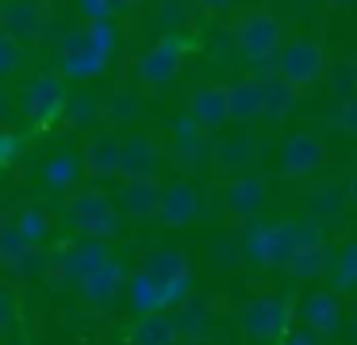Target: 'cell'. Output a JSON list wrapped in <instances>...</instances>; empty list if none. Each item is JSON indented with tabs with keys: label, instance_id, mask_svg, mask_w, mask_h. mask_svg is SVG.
<instances>
[{
	"label": "cell",
	"instance_id": "obj_18",
	"mask_svg": "<svg viewBox=\"0 0 357 345\" xmlns=\"http://www.w3.org/2000/svg\"><path fill=\"white\" fill-rule=\"evenodd\" d=\"M284 303L280 299H261V303H254L246 314H242V322H246V330L250 334H257V337H273V334H280V326H284Z\"/></svg>",
	"mask_w": 357,
	"mask_h": 345
},
{
	"label": "cell",
	"instance_id": "obj_5",
	"mask_svg": "<svg viewBox=\"0 0 357 345\" xmlns=\"http://www.w3.org/2000/svg\"><path fill=\"white\" fill-rule=\"evenodd\" d=\"M70 96H66V81L62 73H39L24 92H20V107L31 123H50L54 115L66 112Z\"/></svg>",
	"mask_w": 357,
	"mask_h": 345
},
{
	"label": "cell",
	"instance_id": "obj_17",
	"mask_svg": "<svg viewBox=\"0 0 357 345\" xmlns=\"http://www.w3.org/2000/svg\"><path fill=\"white\" fill-rule=\"evenodd\" d=\"M265 81V119H288L296 112V100H300V89L292 81H284L280 73H269L261 77Z\"/></svg>",
	"mask_w": 357,
	"mask_h": 345
},
{
	"label": "cell",
	"instance_id": "obj_14",
	"mask_svg": "<svg viewBox=\"0 0 357 345\" xmlns=\"http://www.w3.org/2000/svg\"><path fill=\"white\" fill-rule=\"evenodd\" d=\"M257 150L261 146L254 142L250 135H234V138H223V142H215V150H211V161H215L219 173H246V165H254L257 161Z\"/></svg>",
	"mask_w": 357,
	"mask_h": 345
},
{
	"label": "cell",
	"instance_id": "obj_35",
	"mask_svg": "<svg viewBox=\"0 0 357 345\" xmlns=\"http://www.w3.org/2000/svg\"><path fill=\"white\" fill-rule=\"evenodd\" d=\"M334 8H346V4H354V0H331Z\"/></svg>",
	"mask_w": 357,
	"mask_h": 345
},
{
	"label": "cell",
	"instance_id": "obj_3",
	"mask_svg": "<svg viewBox=\"0 0 357 345\" xmlns=\"http://www.w3.org/2000/svg\"><path fill=\"white\" fill-rule=\"evenodd\" d=\"M66 215H70V222L81 230V234L89 238H112L116 234V207L108 204V196L96 188H81L70 196V204H66Z\"/></svg>",
	"mask_w": 357,
	"mask_h": 345
},
{
	"label": "cell",
	"instance_id": "obj_11",
	"mask_svg": "<svg viewBox=\"0 0 357 345\" xmlns=\"http://www.w3.org/2000/svg\"><path fill=\"white\" fill-rule=\"evenodd\" d=\"M227 96H231V123L265 119V81L261 77H242V81L227 84Z\"/></svg>",
	"mask_w": 357,
	"mask_h": 345
},
{
	"label": "cell",
	"instance_id": "obj_23",
	"mask_svg": "<svg viewBox=\"0 0 357 345\" xmlns=\"http://www.w3.org/2000/svg\"><path fill=\"white\" fill-rule=\"evenodd\" d=\"M62 115L70 119V127H93V123L104 115V107L96 104L89 92H77V96H70V104H66Z\"/></svg>",
	"mask_w": 357,
	"mask_h": 345
},
{
	"label": "cell",
	"instance_id": "obj_19",
	"mask_svg": "<svg viewBox=\"0 0 357 345\" xmlns=\"http://www.w3.org/2000/svg\"><path fill=\"white\" fill-rule=\"evenodd\" d=\"M261 204H265V188H261L257 176H234V181L227 184V207H231L234 215H254Z\"/></svg>",
	"mask_w": 357,
	"mask_h": 345
},
{
	"label": "cell",
	"instance_id": "obj_15",
	"mask_svg": "<svg viewBox=\"0 0 357 345\" xmlns=\"http://www.w3.org/2000/svg\"><path fill=\"white\" fill-rule=\"evenodd\" d=\"M158 219L165 222V227H185V222L196 219V192L192 184H169V188H162V207H158Z\"/></svg>",
	"mask_w": 357,
	"mask_h": 345
},
{
	"label": "cell",
	"instance_id": "obj_7",
	"mask_svg": "<svg viewBox=\"0 0 357 345\" xmlns=\"http://www.w3.org/2000/svg\"><path fill=\"white\" fill-rule=\"evenodd\" d=\"M188 115L200 123L204 130H219L231 123V96L227 84H196L188 96Z\"/></svg>",
	"mask_w": 357,
	"mask_h": 345
},
{
	"label": "cell",
	"instance_id": "obj_32",
	"mask_svg": "<svg viewBox=\"0 0 357 345\" xmlns=\"http://www.w3.org/2000/svg\"><path fill=\"white\" fill-rule=\"evenodd\" d=\"M196 4H200L208 15H219V12H227V8L234 4V0H196Z\"/></svg>",
	"mask_w": 357,
	"mask_h": 345
},
{
	"label": "cell",
	"instance_id": "obj_12",
	"mask_svg": "<svg viewBox=\"0 0 357 345\" xmlns=\"http://www.w3.org/2000/svg\"><path fill=\"white\" fill-rule=\"evenodd\" d=\"M158 165H162V153L158 142L150 135H131L123 146V176L127 181H154Z\"/></svg>",
	"mask_w": 357,
	"mask_h": 345
},
{
	"label": "cell",
	"instance_id": "obj_8",
	"mask_svg": "<svg viewBox=\"0 0 357 345\" xmlns=\"http://www.w3.org/2000/svg\"><path fill=\"white\" fill-rule=\"evenodd\" d=\"M123 138L116 135V130H96L93 138H89L85 146V169L93 176H119L123 173Z\"/></svg>",
	"mask_w": 357,
	"mask_h": 345
},
{
	"label": "cell",
	"instance_id": "obj_21",
	"mask_svg": "<svg viewBox=\"0 0 357 345\" xmlns=\"http://www.w3.org/2000/svg\"><path fill=\"white\" fill-rule=\"evenodd\" d=\"M119 284H123V276H119V268L108 261L100 273H93L85 280V299H89V303H96V307H104V303H112V299H116Z\"/></svg>",
	"mask_w": 357,
	"mask_h": 345
},
{
	"label": "cell",
	"instance_id": "obj_34",
	"mask_svg": "<svg viewBox=\"0 0 357 345\" xmlns=\"http://www.w3.org/2000/svg\"><path fill=\"white\" fill-rule=\"evenodd\" d=\"M349 196H354V204H357V173L349 176Z\"/></svg>",
	"mask_w": 357,
	"mask_h": 345
},
{
	"label": "cell",
	"instance_id": "obj_26",
	"mask_svg": "<svg viewBox=\"0 0 357 345\" xmlns=\"http://www.w3.org/2000/svg\"><path fill=\"white\" fill-rule=\"evenodd\" d=\"M24 61V43L8 31H0V77H12Z\"/></svg>",
	"mask_w": 357,
	"mask_h": 345
},
{
	"label": "cell",
	"instance_id": "obj_4",
	"mask_svg": "<svg viewBox=\"0 0 357 345\" xmlns=\"http://www.w3.org/2000/svg\"><path fill=\"white\" fill-rule=\"evenodd\" d=\"M277 61H280L277 73L284 77V81H292L296 89H311L326 69V54L315 38H288V43L280 46Z\"/></svg>",
	"mask_w": 357,
	"mask_h": 345
},
{
	"label": "cell",
	"instance_id": "obj_25",
	"mask_svg": "<svg viewBox=\"0 0 357 345\" xmlns=\"http://www.w3.org/2000/svg\"><path fill=\"white\" fill-rule=\"evenodd\" d=\"M139 115V96L135 92H116V96L104 104V119L108 123H131Z\"/></svg>",
	"mask_w": 357,
	"mask_h": 345
},
{
	"label": "cell",
	"instance_id": "obj_33",
	"mask_svg": "<svg viewBox=\"0 0 357 345\" xmlns=\"http://www.w3.org/2000/svg\"><path fill=\"white\" fill-rule=\"evenodd\" d=\"M131 8H139V0H108V12H112V15L131 12Z\"/></svg>",
	"mask_w": 357,
	"mask_h": 345
},
{
	"label": "cell",
	"instance_id": "obj_16",
	"mask_svg": "<svg viewBox=\"0 0 357 345\" xmlns=\"http://www.w3.org/2000/svg\"><path fill=\"white\" fill-rule=\"evenodd\" d=\"M119 207H123V215H131V219H150V215H158V207H162V188H158L154 181H127L123 196H119Z\"/></svg>",
	"mask_w": 357,
	"mask_h": 345
},
{
	"label": "cell",
	"instance_id": "obj_29",
	"mask_svg": "<svg viewBox=\"0 0 357 345\" xmlns=\"http://www.w3.org/2000/svg\"><path fill=\"white\" fill-rule=\"evenodd\" d=\"M47 176H50V184H58V181H66V184H70L73 176H77V165H73L70 158H62V161H50Z\"/></svg>",
	"mask_w": 357,
	"mask_h": 345
},
{
	"label": "cell",
	"instance_id": "obj_10",
	"mask_svg": "<svg viewBox=\"0 0 357 345\" xmlns=\"http://www.w3.org/2000/svg\"><path fill=\"white\" fill-rule=\"evenodd\" d=\"M173 146H177V161L188 165V169L204 165V158L215 150V146H211V130H204L192 115H185V119L173 123Z\"/></svg>",
	"mask_w": 357,
	"mask_h": 345
},
{
	"label": "cell",
	"instance_id": "obj_2",
	"mask_svg": "<svg viewBox=\"0 0 357 345\" xmlns=\"http://www.w3.org/2000/svg\"><path fill=\"white\" fill-rule=\"evenodd\" d=\"M58 61H62L66 81H89V77H96L104 69L108 54L96 46L93 31H89V23H85V27H73L70 35L62 38V46H58Z\"/></svg>",
	"mask_w": 357,
	"mask_h": 345
},
{
	"label": "cell",
	"instance_id": "obj_30",
	"mask_svg": "<svg viewBox=\"0 0 357 345\" xmlns=\"http://www.w3.org/2000/svg\"><path fill=\"white\" fill-rule=\"evenodd\" d=\"M342 273H346V276H342V284L354 288V284H357V245H349V250H346V257H342Z\"/></svg>",
	"mask_w": 357,
	"mask_h": 345
},
{
	"label": "cell",
	"instance_id": "obj_22",
	"mask_svg": "<svg viewBox=\"0 0 357 345\" xmlns=\"http://www.w3.org/2000/svg\"><path fill=\"white\" fill-rule=\"evenodd\" d=\"M303 314H307V326L319 330V334H331V330L338 326V319H342L338 299L334 296H311L307 307H303Z\"/></svg>",
	"mask_w": 357,
	"mask_h": 345
},
{
	"label": "cell",
	"instance_id": "obj_9",
	"mask_svg": "<svg viewBox=\"0 0 357 345\" xmlns=\"http://www.w3.org/2000/svg\"><path fill=\"white\" fill-rule=\"evenodd\" d=\"M43 20H47L43 0H4V8H0V27L8 31V35H16L24 46L39 38Z\"/></svg>",
	"mask_w": 357,
	"mask_h": 345
},
{
	"label": "cell",
	"instance_id": "obj_31",
	"mask_svg": "<svg viewBox=\"0 0 357 345\" xmlns=\"http://www.w3.org/2000/svg\"><path fill=\"white\" fill-rule=\"evenodd\" d=\"M81 12H85L89 20H104V15H112L108 0H81Z\"/></svg>",
	"mask_w": 357,
	"mask_h": 345
},
{
	"label": "cell",
	"instance_id": "obj_20",
	"mask_svg": "<svg viewBox=\"0 0 357 345\" xmlns=\"http://www.w3.org/2000/svg\"><path fill=\"white\" fill-rule=\"evenodd\" d=\"M177 342V326L173 319H165L162 311L146 314V319L135 326V345H173Z\"/></svg>",
	"mask_w": 357,
	"mask_h": 345
},
{
	"label": "cell",
	"instance_id": "obj_13",
	"mask_svg": "<svg viewBox=\"0 0 357 345\" xmlns=\"http://www.w3.org/2000/svg\"><path fill=\"white\" fill-rule=\"evenodd\" d=\"M280 165L288 176H311L323 165V142L315 135H292L280 150Z\"/></svg>",
	"mask_w": 357,
	"mask_h": 345
},
{
	"label": "cell",
	"instance_id": "obj_1",
	"mask_svg": "<svg viewBox=\"0 0 357 345\" xmlns=\"http://www.w3.org/2000/svg\"><path fill=\"white\" fill-rule=\"evenodd\" d=\"M231 38H234V46H238V54H246L250 61L277 58L280 46H284V23L273 12H265V8H254V12L234 20Z\"/></svg>",
	"mask_w": 357,
	"mask_h": 345
},
{
	"label": "cell",
	"instance_id": "obj_28",
	"mask_svg": "<svg viewBox=\"0 0 357 345\" xmlns=\"http://www.w3.org/2000/svg\"><path fill=\"white\" fill-rule=\"evenodd\" d=\"M43 230H47V219H43V211H24V219H20V234L27 238V242H39Z\"/></svg>",
	"mask_w": 357,
	"mask_h": 345
},
{
	"label": "cell",
	"instance_id": "obj_6",
	"mask_svg": "<svg viewBox=\"0 0 357 345\" xmlns=\"http://www.w3.org/2000/svg\"><path fill=\"white\" fill-rule=\"evenodd\" d=\"M181 58H185V43L181 35H165L162 43H154L146 54L139 58V81L146 89H162L181 73Z\"/></svg>",
	"mask_w": 357,
	"mask_h": 345
},
{
	"label": "cell",
	"instance_id": "obj_27",
	"mask_svg": "<svg viewBox=\"0 0 357 345\" xmlns=\"http://www.w3.org/2000/svg\"><path fill=\"white\" fill-rule=\"evenodd\" d=\"M89 31H93L96 46L112 58V50H116V23H112V15H104V20H89Z\"/></svg>",
	"mask_w": 357,
	"mask_h": 345
},
{
	"label": "cell",
	"instance_id": "obj_24",
	"mask_svg": "<svg viewBox=\"0 0 357 345\" xmlns=\"http://www.w3.org/2000/svg\"><path fill=\"white\" fill-rule=\"evenodd\" d=\"M331 89H334V100H354L357 96V58H342L331 73Z\"/></svg>",
	"mask_w": 357,
	"mask_h": 345
}]
</instances>
